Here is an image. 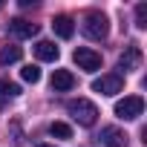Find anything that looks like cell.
Returning <instances> with one entry per match:
<instances>
[{
    "label": "cell",
    "instance_id": "obj_12",
    "mask_svg": "<svg viewBox=\"0 0 147 147\" xmlns=\"http://www.w3.org/2000/svg\"><path fill=\"white\" fill-rule=\"evenodd\" d=\"M15 95H20V87L12 84V81H6V78H0V107H3L9 98H15Z\"/></svg>",
    "mask_w": 147,
    "mask_h": 147
},
{
    "label": "cell",
    "instance_id": "obj_8",
    "mask_svg": "<svg viewBox=\"0 0 147 147\" xmlns=\"http://www.w3.org/2000/svg\"><path fill=\"white\" fill-rule=\"evenodd\" d=\"M52 29H55V35H58V38L69 40V38H72V32H75V20H72L69 15H58V18L52 20Z\"/></svg>",
    "mask_w": 147,
    "mask_h": 147
},
{
    "label": "cell",
    "instance_id": "obj_11",
    "mask_svg": "<svg viewBox=\"0 0 147 147\" xmlns=\"http://www.w3.org/2000/svg\"><path fill=\"white\" fill-rule=\"evenodd\" d=\"M138 61H141L138 46H127V52L118 58V66H121V69H136V66H138Z\"/></svg>",
    "mask_w": 147,
    "mask_h": 147
},
{
    "label": "cell",
    "instance_id": "obj_1",
    "mask_svg": "<svg viewBox=\"0 0 147 147\" xmlns=\"http://www.w3.org/2000/svg\"><path fill=\"white\" fill-rule=\"evenodd\" d=\"M66 110H69V115L75 118L81 127H92L95 118H98V107H95L92 101H87V98H72V101L66 104Z\"/></svg>",
    "mask_w": 147,
    "mask_h": 147
},
{
    "label": "cell",
    "instance_id": "obj_6",
    "mask_svg": "<svg viewBox=\"0 0 147 147\" xmlns=\"http://www.w3.org/2000/svg\"><path fill=\"white\" fill-rule=\"evenodd\" d=\"M72 87H75V75H72L69 69H55V72H52V90L66 92V90H72Z\"/></svg>",
    "mask_w": 147,
    "mask_h": 147
},
{
    "label": "cell",
    "instance_id": "obj_15",
    "mask_svg": "<svg viewBox=\"0 0 147 147\" xmlns=\"http://www.w3.org/2000/svg\"><path fill=\"white\" fill-rule=\"evenodd\" d=\"M20 75H23V81L38 84V81H40V69H38L35 63H29V66H23V69H20Z\"/></svg>",
    "mask_w": 147,
    "mask_h": 147
},
{
    "label": "cell",
    "instance_id": "obj_10",
    "mask_svg": "<svg viewBox=\"0 0 147 147\" xmlns=\"http://www.w3.org/2000/svg\"><path fill=\"white\" fill-rule=\"evenodd\" d=\"M35 55H38V61H58V46L52 40H38Z\"/></svg>",
    "mask_w": 147,
    "mask_h": 147
},
{
    "label": "cell",
    "instance_id": "obj_14",
    "mask_svg": "<svg viewBox=\"0 0 147 147\" xmlns=\"http://www.w3.org/2000/svg\"><path fill=\"white\" fill-rule=\"evenodd\" d=\"M49 133L58 136V138H72V127L63 124V121H52V124H49Z\"/></svg>",
    "mask_w": 147,
    "mask_h": 147
},
{
    "label": "cell",
    "instance_id": "obj_2",
    "mask_svg": "<svg viewBox=\"0 0 147 147\" xmlns=\"http://www.w3.org/2000/svg\"><path fill=\"white\" fill-rule=\"evenodd\" d=\"M81 29H84L87 38H92V40H104V38L110 35V20H107L104 12H87Z\"/></svg>",
    "mask_w": 147,
    "mask_h": 147
},
{
    "label": "cell",
    "instance_id": "obj_17",
    "mask_svg": "<svg viewBox=\"0 0 147 147\" xmlns=\"http://www.w3.org/2000/svg\"><path fill=\"white\" fill-rule=\"evenodd\" d=\"M38 147H55V144H38Z\"/></svg>",
    "mask_w": 147,
    "mask_h": 147
},
{
    "label": "cell",
    "instance_id": "obj_3",
    "mask_svg": "<svg viewBox=\"0 0 147 147\" xmlns=\"http://www.w3.org/2000/svg\"><path fill=\"white\" fill-rule=\"evenodd\" d=\"M144 113V98L141 95H124L121 101H115V115L121 121H136Z\"/></svg>",
    "mask_w": 147,
    "mask_h": 147
},
{
    "label": "cell",
    "instance_id": "obj_16",
    "mask_svg": "<svg viewBox=\"0 0 147 147\" xmlns=\"http://www.w3.org/2000/svg\"><path fill=\"white\" fill-rule=\"evenodd\" d=\"M136 26L138 29H147V3H138L136 6Z\"/></svg>",
    "mask_w": 147,
    "mask_h": 147
},
{
    "label": "cell",
    "instance_id": "obj_13",
    "mask_svg": "<svg viewBox=\"0 0 147 147\" xmlns=\"http://www.w3.org/2000/svg\"><path fill=\"white\" fill-rule=\"evenodd\" d=\"M20 55H23V49L15 46V43H9V46L0 49V63H15V61H20Z\"/></svg>",
    "mask_w": 147,
    "mask_h": 147
},
{
    "label": "cell",
    "instance_id": "obj_4",
    "mask_svg": "<svg viewBox=\"0 0 147 147\" xmlns=\"http://www.w3.org/2000/svg\"><path fill=\"white\" fill-rule=\"evenodd\" d=\"M72 58H75L78 69H84V72H95V69H101V55H98L95 49H90V46H78L75 52H72Z\"/></svg>",
    "mask_w": 147,
    "mask_h": 147
},
{
    "label": "cell",
    "instance_id": "obj_9",
    "mask_svg": "<svg viewBox=\"0 0 147 147\" xmlns=\"http://www.w3.org/2000/svg\"><path fill=\"white\" fill-rule=\"evenodd\" d=\"M9 29H12L18 38H35V35H38V23H29V20H23V18H15V20L9 23Z\"/></svg>",
    "mask_w": 147,
    "mask_h": 147
},
{
    "label": "cell",
    "instance_id": "obj_5",
    "mask_svg": "<svg viewBox=\"0 0 147 147\" xmlns=\"http://www.w3.org/2000/svg\"><path fill=\"white\" fill-rule=\"evenodd\" d=\"M92 90L101 95H115V92H121V78L118 75H101L92 81Z\"/></svg>",
    "mask_w": 147,
    "mask_h": 147
},
{
    "label": "cell",
    "instance_id": "obj_7",
    "mask_svg": "<svg viewBox=\"0 0 147 147\" xmlns=\"http://www.w3.org/2000/svg\"><path fill=\"white\" fill-rule=\"evenodd\" d=\"M98 138L104 141V147H127V136L118 127H104Z\"/></svg>",
    "mask_w": 147,
    "mask_h": 147
}]
</instances>
